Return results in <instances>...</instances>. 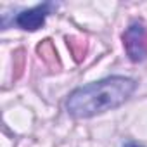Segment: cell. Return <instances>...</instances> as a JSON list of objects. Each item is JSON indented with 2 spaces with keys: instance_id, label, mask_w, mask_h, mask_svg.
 <instances>
[{
  "instance_id": "6da1fadb",
  "label": "cell",
  "mask_w": 147,
  "mask_h": 147,
  "mask_svg": "<svg viewBox=\"0 0 147 147\" xmlns=\"http://www.w3.org/2000/svg\"><path fill=\"white\" fill-rule=\"evenodd\" d=\"M131 78L113 76L80 87L67 97L66 109L73 118H90L109 109L119 107L135 90Z\"/></svg>"
},
{
  "instance_id": "7a4b0ae2",
  "label": "cell",
  "mask_w": 147,
  "mask_h": 147,
  "mask_svg": "<svg viewBox=\"0 0 147 147\" xmlns=\"http://www.w3.org/2000/svg\"><path fill=\"white\" fill-rule=\"evenodd\" d=\"M123 45L133 62L147 59V24L140 19L133 21L123 33Z\"/></svg>"
},
{
  "instance_id": "3957f363",
  "label": "cell",
  "mask_w": 147,
  "mask_h": 147,
  "mask_svg": "<svg viewBox=\"0 0 147 147\" xmlns=\"http://www.w3.org/2000/svg\"><path fill=\"white\" fill-rule=\"evenodd\" d=\"M49 12H50V4H42V5H36L33 9H28V11L21 12L16 19V23L23 30L35 31L45 23V18L49 16Z\"/></svg>"
},
{
  "instance_id": "277c9868",
  "label": "cell",
  "mask_w": 147,
  "mask_h": 147,
  "mask_svg": "<svg viewBox=\"0 0 147 147\" xmlns=\"http://www.w3.org/2000/svg\"><path fill=\"white\" fill-rule=\"evenodd\" d=\"M125 147H144V145H140V144H135V142H130V144H126Z\"/></svg>"
}]
</instances>
